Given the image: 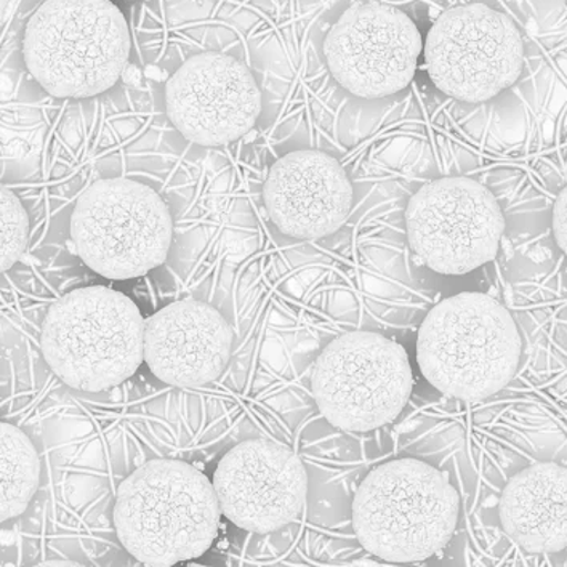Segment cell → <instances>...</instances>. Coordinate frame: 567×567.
<instances>
[{"instance_id": "cell-1", "label": "cell", "mask_w": 567, "mask_h": 567, "mask_svg": "<svg viewBox=\"0 0 567 567\" xmlns=\"http://www.w3.org/2000/svg\"><path fill=\"white\" fill-rule=\"evenodd\" d=\"M214 483L182 461H151L122 481L113 519L117 538L145 566H175L210 550L220 527Z\"/></svg>"}, {"instance_id": "cell-2", "label": "cell", "mask_w": 567, "mask_h": 567, "mask_svg": "<svg viewBox=\"0 0 567 567\" xmlns=\"http://www.w3.org/2000/svg\"><path fill=\"white\" fill-rule=\"evenodd\" d=\"M522 336L507 308L486 293L440 301L419 329L417 362L430 385L449 398L481 401L512 382Z\"/></svg>"}, {"instance_id": "cell-3", "label": "cell", "mask_w": 567, "mask_h": 567, "mask_svg": "<svg viewBox=\"0 0 567 567\" xmlns=\"http://www.w3.org/2000/svg\"><path fill=\"white\" fill-rule=\"evenodd\" d=\"M131 56V32L111 0H44L23 35L28 71L55 99L113 89Z\"/></svg>"}, {"instance_id": "cell-4", "label": "cell", "mask_w": 567, "mask_h": 567, "mask_svg": "<svg viewBox=\"0 0 567 567\" xmlns=\"http://www.w3.org/2000/svg\"><path fill=\"white\" fill-rule=\"evenodd\" d=\"M461 498L446 476L417 458L375 466L358 487L353 529L365 551L396 565L422 563L454 536Z\"/></svg>"}, {"instance_id": "cell-5", "label": "cell", "mask_w": 567, "mask_h": 567, "mask_svg": "<svg viewBox=\"0 0 567 567\" xmlns=\"http://www.w3.org/2000/svg\"><path fill=\"white\" fill-rule=\"evenodd\" d=\"M41 350L64 385L87 393L117 389L145 361V319L124 293L81 287L47 311Z\"/></svg>"}, {"instance_id": "cell-6", "label": "cell", "mask_w": 567, "mask_h": 567, "mask_svg": "<svg viewBox=\"0 0 567 567\" xmlns=\"http://www.w3.org/2000/svg\"><path fill=\"white\" fill-rule=\"evenodd\" d=\"M174 221L163 197L145 183L103 178L79 196L71 215L78 257L113 281L140 278L167 260Z\"/></svg>"}, {"instance_id": "cell-7", "label": "cell", "mask_w": 567, "mask_h": 567, "mask_svg": "<svg viewBox=\"0 0 567 567\" xmlns=\"http://www.w3.org/2000/svg\"><path fill=\"white\" fill-rule=\"evenodd\" d=\"M414 389L401 344L382 333L351 332L321 351L311 372L319 412L344 432L365 433L400 417Z\"/></svg>"}, {"instance_id": "cell-8", "label": "cell", "mask_w": 567, "mask_h": 567, "mask_svg": "<svg viewBox=\"0 0 567 567\" xmlns=\"http://www.w3.org/2000/svg\"><path fill=\"white\" fill-rule=\"evenodd\" d=\"M430 79L465 103H484L523 73L524 44L515 21L486 3L452 7L434 21L423 45Z\"/></svg>"}, {"instance_id": "cell-9", "label": "cell", "mask_w": 567, "mask_h": 567, "mask_svg": "<svg viewBox=\"0 0 567 567\" xmlns=\"http://www.w3.org/2000/svg\"><path fill=\"white\" fill-rule=\"evenodd\" d=\"M405 228L412 252L426 268L458 276L497 257L505 218L483 183L446 177L426 183L409 199Z\"/></svg>"}, {"instance_id": "cell-10", "label": "cell", "mask_w": 567, "mask_h": 567, "mask_svg": "<svg viewBox=\"0 0 567 567\" xmlns=\"http://www.w3.org/2000/svg\"><path fill=\"white\" fill-rule=\"evenodd\" d=\"M422 52V34L412 18L379 2L344 10L324 42L332 78L364 100L386 99L408 87Z\"/></svg>"}, {"instance_id": "cell-11", "label": "cell", "mask_w": 567, "mask_h": 567, "mask_svg": "<svg viewBox=\"0 0 567 567\" xmlns=\"http://www.w3.org/2000/svg\"><path fill=\"white\" fill-rule=\"evenodd\" d=\"M165 113L188 142L218 148L252 131L261 92L243 61L220 52L197 53L165 84Z\"/></svg>"}, {"instance_id": "cell-12", "label": "cell", "mask_w": 567, "mask_h": 567, "mask_svg": "<svg viewBox=\"0 0 567 567\" xmlns=\"http://www.w3.org/2000/svg\"><path fill=\"white\" fill-rule=\"evenodd\" d=\"M221 515L240 529L272 534L299 518L308 475L292 449L247 440L226 452L214 475Z\"/></svg>"}, {"instance_id": "cell-13", "label": "cell", "mask_w": 567, "mask_h": 567, "mask_svg": "<svg viewBox=\"0 0 567 567\" xmlns=\"http://www.w3.org/2000/svg\"><path fill=\"white\" fill-rule=\"evenodd\" d=\"M265 209L279 231L315 240L342 228L353 206V186L342 164L322 151H293L269 168Z\"/></svg>"}, {"instance_id": "cell-14", "label": "cell", "mask_w": 567, "mask_h": 567, "mask_svg": "<svg viewBox=\"0 0 567 567\" xmlns=\"http://www.w3.org/2000/svg\"><path fill=\"white\" fill-rule=\"evenodd\" d=\"M231 348V326L206 301H174L145 321V362L161 382L177 389L215 382Z\"/></svg>"}, {"instance_id": "cell-15", "label": "cell", "mask_w": 567, "mask_h": 567, "mask_svg": "<svg viewBox=\"0 0 567 567\" xmlns=\"http://www.w3.org/2000/svg\"><path fill=\"white\" fill-rule=\"evenodd\" d=\"M498 516L505 534L534 555L567 548V468L538 462L513 476L502 493Z\"/></svg>"}, {"instance_id": "cell-16", "label": "cell", "mask_w": 567, "mask_h": 567, "mask_svg": "<svg viewBox=\"0 0 567 567\" xmlns=\"http://www.w3.org/2000/svg\"><path fill=\"white\" fill-rule=\"evenodd\" d=\"M0 522L6 523L27 512L41 483V458L30 436L9 422L0 425Z\"/></svg>"}, {"instance_id": "cell-17", "label": "cell", "mask_w": 567, "mask_h": 567, "mask_svg": "<svg viewBox=\"0 0 567 567\" xmlns=\"http://www.w3.org/2000/svg\"><path fill=\"white\" fill-rule=\"evenodd\" d=\"M30 239V217L12 189L2 186V272L12 269L23 257Z\"/></svg>"}, {"instance_id": "cell-18", "label": "cell", "mask_w": 567, "mask_h": 567, "mask_svg": "<svg viewBox=\"0 0 567 567\" xmlns=\"http://www.w3.org/2000/svg\"><path fill=\"white\" fill-rule=\"evenodd\" d=\"M551 228L556 244L567 257V186L561 189L553 206Z\"/></svg>"}]
</instances>
